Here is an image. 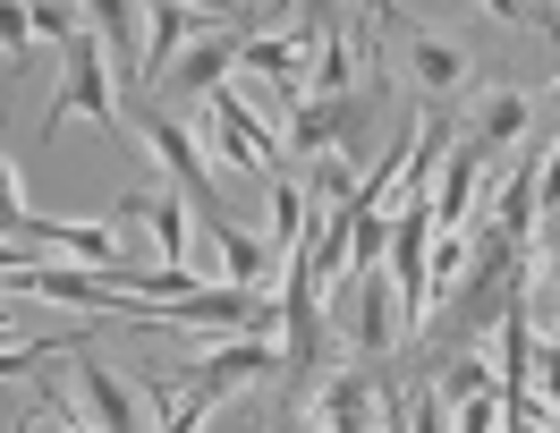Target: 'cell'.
<instances>
[{
  "label": "cell",
  "mask_w": 560,
  "mask_h": 433,
  "mask_svg": "<svg viewBox=\"0 0 560 433\" xmlns=\"http://www.w3.org/2000/svg\"><path fill=\"white\" fill-rule=\"evenodd\" d=\"M69 119H85V128H128V110H119V77H110L103 43L77 26V43L60 51V94H51V110H43V137H60Z\"/></svg>",
  "instance_id": "6da1fadb"
},
{
  "label": "cell",
  "mask_w": 560,
  "mask_h": 433,
  "mask_svg": "<svg viewBox=\"0 0 560 433\" xmlns=\"http://www.w3.org/2000/svg\"><path fill=\"white\" fill-rule=\"evenodd\" d=\"M196 137H205L212 153H221V162H238V171H255L264 187H272V179H289V171H280V162H289V144H280L272 128L255 119V103L238 94V77H230V85H212V94H205V128H196Z\"/></svg>",
  "instance_id": "7a4b0ae2"
},
{
  "label": "cell",
  "mask_w": 560,
  "mask_h": 433,
  "mask_svg": "<svg viewBox=\"0 0 560 433\" xmlns=\"http://www.w3.org/2000/svg\"><path fill=\"white\" fill-rule=\"evenodd\" d=\"M298 425L306 433H374L383 425V374H374V365H331V374H315V391L298 399Z\"/></svg>",
  "instance_id": "3957f363"
},
{
  "label": "cell",
  "mask_w": 560,
  "mask_h": 433,
  "mask_svg": "<svg viewBox=\"0 0 560 433\" xmlns=\"http://www.w3.org/2000/svg\"><path fill=\"white\" fill-rule=\"evenodd\" d=\"M137 144L153 153V162H162V171H171V187L187 196V213H205V221L221 213V196H212V171H205V137H196L187 119H171V110H144V119H137Z\"/></svg>",
  "instance_id": "277c9868"
},
{
  "label": "cell",
  "mask_w": 560,
  "mask_h": 433,
  "mask_svg": "<svg viewBox=\"0 0 560 433\" xmlns=\"http://www.w3.org/2000/svg\"><path fill=\"white\" fill-rule=\"evenodd\" d=\"M272 374H280V340H264V331H230V340L187 374V391L221 408V399H238L246 383H272Z\"/></svg>",
  "instance_id": "5b68a950"
},
{
  "label": "cell",
  "mask_w": 560,
  "mask_h": 433,
  "mask_svg": "<svg viewBox=\"0 0 560 433\" xmlns=\"http://www.w3.org/2000/svg\"><path fill=\"white\" fill-rule=\"evenodd\" d=\"M69 374H77V408H85V425L94 433H144V399H137V383H119L85 340L69 349Z\"/></svg>",
  "instance_id": "8992f818"
},
{
  "label": "cell",
  "mask_w": 560,
  "mask_h": 433,
  "mask_svg": "<svg viewBox=\"0 0 560 433\" xmlns=\"http://www.w3.org/2000/svg\"><path fill=\"white\" fill-rule=\"evenodd\" d=\"M492 179H501V171H492V153L476 137H458L451 153H442V179H433V230H467Z\"/></svg>",
  "instance_id": "52a82bcc"
},
{
  "label": "cell",
  "mask_w": 560,
  "mask_h": 433,
  "mask_svg": "<svg viewBox=\"0 0 560 433\" xmlns=\"http://www.w3.org/2000/svg\"><path fill=\"white\" fill-rule=\"evenodd\" d=\"M238 26H230V17H221V26H205V35L187 43V51H178V69L162 77V85H171V94H187V103H205L212 85H230V77H238Z\"/></svg>",
  "instance_id": "ba28073f"
},
{
  "label": "cell",
  "mask_w": 560,
  "mask_h": 433,
  "mask_svg": "<svg viewBox=\"0 0 560 433\" xmlns=\"http://www.w3.org/2000/svg\"><path fill=\"white\" fill-rule=\"evenodd\" d=\"M349 324H357V358H390V349L408 340V324H399V289H390L383 264H374V272H357V306H349Z\"/></svg>",
  "instance_id": "9c48e42d"
},
{
  "label": "cell",
  "mask_w": 560,
  "mask_h": 433,
  "mask_svg": "<svg viewBox=\"0 0 560 433\" xmlns=\"http://www.w3.org/2000/svg\"><path fill=\"white\" fill-rule=\"evenodd\" d=\"M85 9V35L103 43V60L119 85H144V43H137V0H77Z\"/></svg>",
  "instance_id": "30bf717a"
},
{
  "label": "cell",
  "mask_w": 560,
  "mask_h": 433,
  "mask_svg": "<svg viewBox=\"0 0 560 433\" xmlns=\"http://www.w3.org/2000/svg\"><path fill=\"white\" fill-rule=\"evenodd\" d=\"M119 221H144V238H153V264H187L196 238H187V196L178 187H153V196H128Z\"/></svg>",
  "instance_id": "8fae6325"
},
{
  "label": "cell",
  "mask_w": 560,
  "mask_h": 433,
  "mask_svg": "<svg viewBox=\"0 0 560 433\" xmlns=\"http://www.w3.org/2000/svg\"><path fill=\"white\" fill-rule=\"evenodd\" d=\"M144 17H153V35H144V77H171L178 51H187V43L212 26L196 0H144Z\"/></svg>",
  "instance_id": "7c38bea8"
},
{
  "label": "cell",
  "mask_w": 560,
  "mask_h": 433,
  "mask_svg": "<svg viewBox=\"0 0 560 433\" xmlns=\"http://www.w3.org/2000/svg\"><path fill=\"white\" fill-rule=\"evenodd\" d=\"M212 255H221V281L230 289H264L272 281V238H255V230H238L230 213H212Z\"/></svg>",
  "instance_id": "4fadbf2b"
},
{
  "label": "cell",
  "mask_w": 560,
  "mask_h": 433,
  "mask_svg": "<svg viewBox=\"0 0 560 433\" xmlns=\"http://www.w3.org/2000/svg\"><path fill=\"white\" fill-rule=\"evenodd\" d=\"M408 77H417L424 94H451V85H467V51L442 35H417L408 43Z\"/></svg>",
  "instance_id": "5bb4252c"
},
{
  "label": "cell",
  "mask_w": 560,
  "mask_h": 433,
  "mask_svg": "<svg viewBox=\"0 0 560 433\" xmlns=\"http://www.w3.org/2000/svg\"><path fill=\"white\" fill-rule=\"evenodd\" d=\"M526 119H535L526 94H518V85H501V94L485 103V119H476V144H485V153H510V144L526 137Z\"/></svg>",
  "instance_id": "9a60e30c"
},
{
  "label": "cell",
  "mask_w": 560,
  "mask_h": 433,
  "mask_svg": "<svg viewBox=\"0 0 560 433\" xmlns=\"http://www.w3.org/2000/svg\"><path fill=\"white\" fill-rule=\"evenodd\" d=\"M26 17H35V43H60V51H69L77 26H85V9H77V0H26Z\"/></svg>",
  "instance_id": "2e32d148"
},
{
  "label": "cell",
  "mask_w": 560,
  "mask_h": 433,
  "mask_svg": "<svg viewBox=\"0 0 560 433\" xmlns=\"http://www.w3.org/2000/svg\"><path fill=\"white\" fill-rule=\"evenodd\" d=\"M26 51H35V17H26V0H0V60L26 69Z\"/></svg>",
  "instance_id": "e0dca14e"
},
{
  "label": "cell",
  "mask_w": 560,
  "mask_h": 433,
  "mask_svg": "<svg viewBox=\"0 0 560 433\" xmlns=\"http://www.w3.org/2000/svg\"><path fill=\"white\" fill-rule=\"evenodd\" d=\"M535 204L560 213V137H552V153H544V171H535Z\"/></svg>",
  "instance_id": "ac0fdd59"
},
{
  "label": "cell",
  "mask_w": 560,
  "mask_h": 433,
  "mask_svg": "<svg viewBox=\"0 0 560 433\" xmlns=\"http://www.w3.org/2000/svg\"><path fill=\"white\" fill-rule=\"evenodd\" d=\"M196 9H205V17H238L246 0H196Z\"/></svg>",
  "instance_id": "d6986e66"
},
{
  "label": "cell",
  "mask_w": 560,
  "mask_h": 433,
  "mask_svg": "<svg viewBox=\"0 0 560 433\" xmlns=\"http://www.w3.org/2000/svg\"><path fill=\"white\" fill-rule=\"evenodd\" d=\"M365 9H374V17H390V0H365Z\"/></svg>",
  "instance_id": "ffe728a7"
},
{
  "label": "cell",
  "mask_w": 560,
  "mask_h": 433,
  "mask_svg": "<svg viewBox=\"0 0 560 433\" xmlns=\"http://www.w3.org/2000/svg\"><path fill=\"white\" fill-rule=\"evenodd\" d=\"M544 340H552V349H560V315H552V331H544Z\"/></svg>",
  "instance_id": "44dd1931"
},
{
  "label": "cell",
  "mask_w": 560,
  "mask_h": 433,
  "mask_svg": "<svg viewBox=\"0 0 560 433\" xmlns=\"http://www.w3.org/2000/svg\"><path fill=\"white\" fill-rule=\"evenodd\" d=\"M552 433H560V408H552Z\"/></svg>",
  "instance_id": "7402d4cb"
},
{
  "label": "cell",
  "mask_w": 560,
  "mask_h": 433,
  "mask_svg": "<svg viewBox=\"0 0 560 433\" xmlns=\"http://www.w3.org/2000/svg\"><path fill=\"white\" fill-rule=\"evenodd\" d=\"M77 433H94V425H77Z\"/></svg>",
  "instance_id": "603a6c76"
}]
</instances>
